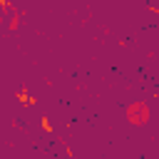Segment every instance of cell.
I'll use <instances>...</instances> for the list:
<instances>
[{
  "label": "cell",
  "mask_w": 159,
  "mask_h": 159,
  "mask_svg": "<svg viewBox=\"0 0 159 159\" xmlns=\"http://www.w3.org/2000/svg\"><path fill=\"white\" fill-rule=\"evenodd\" d=\"M127 119H129L132 124H144V122L149 119V107H147L144 102L129 104V107H127Z\"/></svg>",
  "instance_id": "cell-1"
}]
</instances>
